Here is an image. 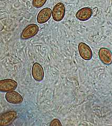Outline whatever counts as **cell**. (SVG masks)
I'll return each instance as SVG.
<instances>
[{
    "mask_svg": "<svg viewBox=\"0 0 112 126\" xmlns=\"http://www.w3.org/2000/svg\"><path fill=\"white\" fill-rule=\"evenodd\" d=\"M39 31V28L36 24L28 25L22 31L20 38L22 40H28L31 39L36 35Z\"/></svg>",
    "mask_w": 112,
    "mask_h": 126,
    "instance_id": "cell-1",
    "label": "cell"
},
{
    "mask_svg": "<svg viewBox=\"0 0 112 126\" xmlns=\"http://www.w3.org/2000/svg\"><path fill=\"white\" fill-rule=\"evenodd\" d=\"M65 14V7L62 2L57 3L52 10V17L56 22H60L64 18Z\"/></svg>",
    "mask_w": 112,
    "mask_h": 126,
    "instance_id": "cell-2",
    "label": "cell"
},
{
    "mask_svg": "<svg viewBox=\"0 0 112 126\" xmlns=\"http://www.w3.org/2000/svg\"><path fill=\"white\" fill-rule=\"evenodd\" d=\"M78 52L81 57L85 61L91 60L93 58V51L88 45L84 42H80L78 46Z\"/></svg>",
    "mask_w": 112,
    "mask_h": 126,
    "instance_id": "cell-3",
    "label": "cell"
},
{
    "mask_svg": "<svg viewBox=\"0 0 112 126\" xmlns=\"http://www.w3.org/2000/svg\"><path fill=\"white\" fill-rule=\"evenodd\" d=\"M99 60L105 65H111L112 63V52L106 47H101L98 51Z\"/></svg>",
    "mask_w": 112,
    "mask_h": 126,
    "instance_id": "cell-4",
    "label": "cell"
},
{
    "mask_svg": "<svg viewBox=\"0 0 112 126\" xmlns=\"http://www.w3.org/2000/svg\"><path fill=\"white\" fill-rule=\"evenodd\" d=\"M17 87V83L15 81L7 79L0 81V91L7 92L15 90Z\"/></svg>",
    "mask_w": 112,
    "mask_h": 126,
    "instance_id": "cell-5",
    "label": "cell"
},
{
    "mask_svg": "<svg viewBox=\"0 0 112 126\" xmlns=\"http://www.w3.org/2000/svg\"><path fill=\"white\" fill-rule=\"evenodd\" d=\"M17 112L15 111H10L2 114L0 117V126H4L10 125L17 118Z\"/></svg>",
    "mask_w": 112,
    "mask_h": 126,
    "instance_id": "cell-6",
    "label": "cell"
},
{
    "mask_svg": "<svg viewBox=\"0 0 112 126\" xmlns=\"http://www.w3.org/2000/svg\"><path fill=\"white\" fill-rule=\"evenodd\" d=\"M92 15V9L89 7H84L77 11L75 16L77 20L82 22H85L90 19Z\"/></svg>",
    "mask_w": 112,
    "mask_h": 126,
    "instance_id": "cell-7",
    "label": "cell"
},
{
    "mask_svg": "<svg viewBox=\"0 0 112 126\" xmlns=\"http://www.w3.org/2000/svg\"><path fill=\"white\" fill-rule=\"evenodd\" d=\"M32 75L33 78L36 81H42L44 77V69L40 63L35 62L33 64L32 68Z\"/></svg>",
    "mask_w": 112,
    "mask_h": 126,
    "instance_id": "cell-8",
    "label": "cell"
},
{
    "mask_svg": "<svg viewBox=\"0 0 112 126\" xmlns=\"http://www.w3.org/2000/svg\"><path fill=\"white\" fill-rule=\"evenodd\" d=\"M52 14V11L50 7L42 9L37 16V22L39 24L45 23L50 19Z\"/></svg>",
    "mask_w": 112,
    "mask_h": 126,
    "instance_id": "cell-9",
    "label": "cell"
},
{
    "mask_svg": "<svg viewBox=\"0 0 112 126\" xmlns=\"http://www.w3.org/2000/svg\"><path fill=\"white\" fill-rule=\"evenodd\" d=\"M5 99L9 103L12 104H20L23 101L22 96L17 92L14 90L6 92Z\"/></svg>",
    "mask_w": 112,
    "mask_h": 126,
    "instance_id": "cell-10",
    "label": "cell"
},
{
    "mask_svg": "<svg viewBox=\"0 0 112 126\" xmlns=\"http://www.w3.org/2000/svg\"><path fill=\"white\" fill-rule=\"evenodd\" d=\"M47 0H33L32 5L36 9L40 8L44 5Z\"/></svg>",
    "mask_w": 112,
    "mask_h": 126,
    "instance_id": "cell-11",
    "label": "cell"
},
{
    "mask_svg": "<svg viewBox=\"0 0 112 126\" xmlns=\"http://www.w3.org/2000/svg\"><path fill=\"white\" fill-rule=\"evenodd\" d=\"M50 126H62V124L58 119H55L51 122Z\"/></svg>",
    "mask_w": 112,
    "mask_h": 126,
    "instance_id": "cell-12",
    "label": "cell"
}]
</instances>
